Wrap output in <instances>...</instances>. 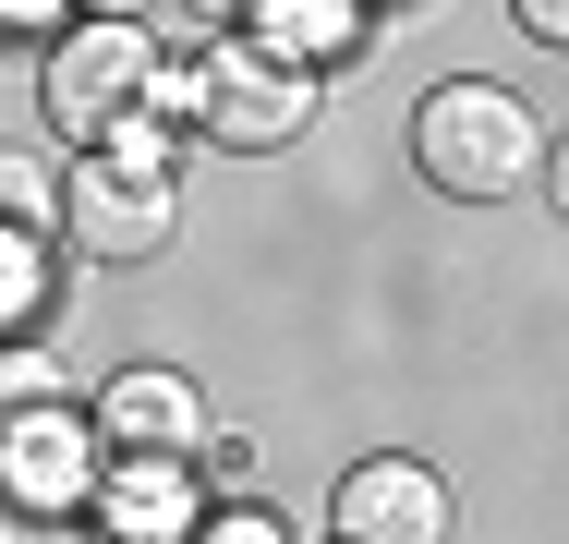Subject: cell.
<instances>
[{
	"label": "cell",
	"instance_id": "obj_11",
	"mask_svg": "<svg viewBox=\"0 0 569 544\" xmlns=\"http://www.w3.org/2000/svg\"><path fill=\"white\" fill-rule=\"evenodd\" d=\"M86 158H110V170H133V182H182V158H194V133L182 121H158V109H133V121H110Z\"/></svg>",
	"mask_w": 569,
	"mask_h": 544
},
{
	"label": "cell",
	"instance_id": "obj_18",
	"mask_svg": "<svg viewBox=\"0 0 569 544\" xmlns=\"http://www.w3.org/2000/svg\"><path fill=\"white\" fill-rule=\"evenodd\" d=\"M182 12H194L207 37H230V12H242V0H182Z\"/></svg>",
	"mask_w": 569,
	"mask_h": 544
},
{
	"label": "cell",
	"instance_id": "obj_9",
	"mask_svg": "<svg viewBox=\"0 0 569 544\" xmlns=\"http://www.w3.org/2000/svg\"><path fill=\"white\" fill-rule=\"evenodd\" d=\"M363 24H376L363 0H242V12H230L242 49H267V61H291V73H316V85H328L340 61H363Z\"/></svg>",
	"mask_w": 569,
	"mask_h": 544
},
{
	"label": "cell",
	"instance_id": "obj_19",
	"mask_svg": "<svg viewBox=\"0 0 569 544\" xmlns=\"http://www.w3.org/2000/svg\"><path fill=\"white\" fill-rule=\"evenodd\" d=\"M363 12H376V0H363Z\"/></svg>",
	"mask_w": 569,
	"mask_h": 544
},
{
	"label": "cell",
	"instance_id": "obj_15",
	"mask_svg": "<svg viewBox=\"0 0 569 544\" xmlns=\"http://www.w3.org/2000/svg\"><path fill=\"white\" fill-rule=\"evenodd\" d=\"M73 12H86V0H0V49H49Z\"/></svg>",
	"mask_w": 569,
	"mask_h": 544
},
{
	"label": "cell",
	"instance_id": "obj_13",
	"mask_svg": "<svg viewBox=\"0 0 569 544\" xmlns=\"http://www.w3.org/2000/svg\"><path fill=\"white\" fill-rule=\"evenodd\" d=\"M194 544H291V521H279V508H254V496H207Z\"/></svg>",
	"mask_w": 569,
	"mask_h": 544
},
{
	"label": "cell",
	"instance_id": "obj_5",
	"mask_svg": "<svg viewBox=\"0 0 569 544\" xmlns=\"http://www.w3.org/2000/svg\"><path fill=\"white\" fill-rule=\"evenodd\" d=\"M170 230H182V182H133L110 158L61 170V254H86V266H158Z\"/></svg>",
	"mask_w": 569,
	"mask_h": 544
},
{
	"label": "cell",
	"instance_id": "obj_6",
	"mask_svg": "<svg viewBox=\"0 0 569 544\" xmlns=\"http://www.w3.org/2000/svg\"><path fill=\"white\" fill-rule=\"evenodd\" d=\"M86 424H98L110 460H194L207 447V387L182 363H121L110 387L86 400Z\"/></svg>",
	"mask_w": 569,
	"mask_h": 544
},
{
	"label": "cell",
	"instance_id": "obj_1",
	"mask_svg": "<svg viewBox=\"0 0 569 544\" xmlns=\"http://www.w3.org/2000/svg\"><path fill=\"white\" fill-rule=\"evenodd\" d=\"M412 170L449 206H509V194L546 182V121H533V98H509L485 73H449V85H425V109H412Z\"/></svg>",
	"mask_w": 569,
	"mask_h": 544
},
{
	"label": "cell",
	"instance_id": "obj_7",
	"mask_svg": "<svg viewBox=\"0 0 569 544\" xmlns=\"http://www.w3.org/2000/svg\"><path fill=\"white\" fill-rule=\"evenodd\" d=\"M328 533H340V544H449V484H437L412 447H376V460L340 472Z\"/></svg>",
	"mask_w": 569,
	"mask_h": 544
},
{
	"label": "cell",
	"instance_id": "obj_3",
	"mask_svg": "<svg viewBox=\"0 0 569 544\" xmlns=\"http://www.w3.org/2000/svg\"><path fill=\"white\" fill-rule=\"evenodd\" d=\"M158 24H110V12H73L49 49H37V109H49V133L61 145H98L110 121L158 98Z\"/></svg>",
	"mask_w": 569,
	"mask_h": 544
},
{
	"label": "cell",
	"instance_id": "obj_2",
	"mask_svg": "<svg viewBox=\"0 0 569 544\" xmlns=\"http://www.w3.org/2000/svg\"><path fill=\"white\" fill-rule=\"evenodd\" d=\"M316 109H328L316 73L267 61V49H242V37H207V49L182 61V133L219 145V158H279V145H303Z\"/></svg>",
	"mask_w": 569,
	"mask_h": 544
},
{
	"label": "cell",
	"instance_id": "obj_12",
	"mask_svg": "<svg viewBox=\"0 0 569 544\" xmlns=\"http://www.w3.org/2000/svg\"><path fill=\"white\" fill-rule=\"evenodd\" d=\"M0 230H61V170L0 145Z\"/></svg>",
	"mask_w": 569,
	"mask_h": 544
},
{
	"label": "cell",
	"instance_id": "obj_14",
	"mask_svg": "<svg viewBox=\"0 0 569 544\" xmlns=\"http://www.w3.org/2000/svg\"><path fill=\"white\" fill-rule=\"evenodd\" d=\"M24 400H73V387H61V363H49L37 339H12V351H0V412H24Z\"/></svg>",
	"mask_w": 569,
	"mask_h": 544
},
{
	"label": "cell",
	"instance_id": "obj_17",
	"mask_svg": "<svg viewBox=\"0 0 569 544\" xmlns=\"http://www.w3.org/2000/svg\"><path fill=\"white\" fill-rule=\"evenodd\" d=\"M86 12H110V24H158V0H86Z\"/></svg>",
	"mask_w": 569,
	"mask_h": 544
},
{
	"label": "cell",
	"instance_id": "obj_16",
	"mask_svg": "<svg viewBox=\"0 0 569 544\" xmlns=\"http://www.w3.org/2000/svg\"><path fill=\"white\" fill-rule=\"evenodd\" d=\"M521 12V37H546V49H569V0H509Z\"/></svg>",
	"mask_w": 569,
	"mask_h": 544
},
{
	"label": "cell",
	"instance_id": "obj_4",
	"mask_svg": "<svg viewBox=\"0 0 569 544\" xmlns=\"http://www.w3.org/2000/svg\"><path fill=\"white\" fill-rule=\"evenodd\" d=\"M98 424H86V400H24V412H0V508L12 521H86V496H98Z\"/></svg>",
	"mask_w": 569,
	"mask_h": 544
},
{
	"label": "cell",
	"instance_id": "obj_10",
	"mask_svg": "<svg viewBox=\"0 0 569 544\" xmlns=\"http://www.w3.org/2000/svg\"><path fill=\"white\" fill-rule=\"evenodd\" d=\"M49 303H61V254H49V230H0V351L37 339Z\"/></svg>",
	"mask_w": 569,
	"mask_h": 544
},
{
	"label": "cell",
	"instance_id": "obj_8",
	"mask_svg": "<svg viewBox=\"0 0 569 544\" xmlns=\"http://www.w3.org/2000/svg\"><path fill=\"white\" fill-rule=\"evenodd\" d=\"M194 521H207L194 460H98V496H86L98 544H194Z\"/></svg>",
	"mask_w": 569,
	"mask_h": 544
}]
</instances>
